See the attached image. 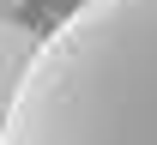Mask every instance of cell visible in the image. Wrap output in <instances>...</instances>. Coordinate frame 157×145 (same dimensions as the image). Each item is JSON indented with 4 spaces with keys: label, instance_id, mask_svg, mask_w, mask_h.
I'll use <instances>...</instances> for the list:
<instances>
[{
    "label": "cell",
    "instance_id": "2",
    "mask_svg": "<svg viewBox=\"0 0 157 145\" xmlns=\"http://www.w3.org/2000/svg\"><path fill=\"white\" fill-rule=\"evenodd\" d=\"M36 30L18 18H0V145H6V121H12V103H18V85L36 61Z\"/></svg>",
    "mask_w": 157,
    "mask_h": 145
},
{
    "label": "cell",
    "instance_id": "1",
    "mask_svg": "<svg viewBox=\"0 0 157 145\" xmlns=\"http://www.w3.org/2000/svg\"><path fill=\"white\" fill-rule=\"evenodd\" d=\"M6 145H157V0H78L42 30Z\"/></svg>",
    "mask_w": 157,
    "mask_h": 145
}]
</instances>
